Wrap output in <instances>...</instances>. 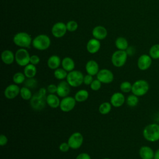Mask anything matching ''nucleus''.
<instances>
[{
  "instance_id": "obj_1",
  "label": "nucleus",
  "mask_w": 159,
  "mask_h": 159,
  "mask_svg": "<svg viewBox=\"0 0 159 159\" xmlns=\"http://www.w3.org/2000/svg\"><path fill=\"white\" fill-rule=\"evenodd\" d=\"M47 88L42 87L32 95V97L30 99V105L34 110L41 111L45 107L47 104Z\"/></svg>"
},
{
  "instance_id": "obj_2",
  "label": "nucleus",
  "mask_w": 159,
  "mask_h": 159,
  "mask_svg": "<svg viewBox=\"0 0 159 159\" xmlns=\"http://www.w3.org/2000/svg\"><path fill=\"white\" fill-rule=\"evenodd\" d=\"M142 135L143 138L150 142L159 140V124L152 123L147 125L143 129Z\"/></svg>"
},
{
  "instance_id": "obj_3",
  "label": "nucleus",
  "mask_w": 159,
  "mask_h": 159,
  "mask_svg": "<svg viewBox=\"0 0 159 159\" xmlns=\"http://www.w3.org/2000/svg\"><path fill=\"white\" fill-rule=\"evenodd\" d=\"M84 75L81 71L73 70L68 73L66 81L71 87L77 88L83 83Z\"/></svg>"
},
{
  "instance_id": "obj_4",
  "label": "nucleus",
  "mask_w": 159,
  "mask_h": 159,
  "mask_svg": "<svg viewBox=\"0 0 159 159\" xmlns=\"http://www.w3.org/2000/svg\"><path fill=\"white\" fill-rule=\"evenodd\" d=\"M149 84L145 80H138L132 84V93L138 97L145 95L149 90Z\"/></svg>"
},
{
  "instance_id": "obj_5",
  "label": "nucleus",
  "mask_w": 159,
  "mask_h": 159,
  "mask_svg": "<svg viewBox=\"0 0 159 159\" xmlns=\"http://www.w3.org/2000/svg\"><path fill=\"white\" fill-rule=\"evenodd\" d=\"M13 42L17 46L25 48L30 47L31 43H32V39L29 34L20 32L14 36Z\"/></svg>"
},
{
  "instance_id": "obj_6",
  "label": "nucleus",
  "mask_w": 159,
  "mask_h": 159,
  "mask_svg": "<svg viewBox=\"0 0 159 159\" xmlns=\"http://www.w3.org/2000/svg\"><path fill=\"white\" fill-rule=\"evenodd\" d=\"M33 47L39 50H45L49 48L51 41L50 37L45 34H40L32 40Z\"/></svg>"
},
{
  "instance_id": "obj_7",
  "label": "nucleus",
  "mask_w": 159,
  "mask_h": 159,
  "mask_svg": "<svg viewBox=\"0 0 159 159\" xmlns=\"http://www.w3.org/2000/svg\"><path fill=\"white\" fill-rule=\"evenodd\" d=\"M127 57L128 54L125 50H116L111 56V62L116 67H122L125 64Z\"/></svg>"
},
{
  "instance_id": "obj_8",
  "label": "nucleus",
  "mask_w": 159,
  "mask_h": 159,
  "mask_svg": "<svg viewBox=\"0 0 159 159\" xmlns=\"http://www.w3.org/2000/svg\"><path fill=\"white\" fill-rule=\"evenodd\" d=\"M30 58L29 53L24 48L18 49L15 53V61L20 66H25L30 63Z\"/></svg>"
},
{
  "instance_id": "obj_9",
  "label": "nucleus",
  "mask_w": 159,
  "mask_h": 159,
  "mask_svg": "<svg viewBox=\"0 0 159 159\" xmlns=\"http://www.w3.org/2000/svg\"><path fill=\"white\" fill-rule=\"evenodd\" d=\"M83 140L84 138L83 135L79 132H75L69 137L67 142L68 143L70 148L76 150L81 147Z\"/></svg>"
},
{
  "instance_id": "obj_10",
  "label": "nucleus",
  "mask_w": 159,
  "mask_h": 159,
  "mask_svg": "<svg viewBox=\"0 0 159 159\" xmlns=\"http://www.w3.org/2000/svg\"><path fill=\"white\" fill-rule=\"evenodd\" d=\"M76 103V101L74 97L68 96L61 99L59 107L61 111L64 112H68L75 108Z\"/></svg>"
},
{
  "instance_id": "obj_11",
  "label": "nucleus",
  "mask_w": 159,
  "mask_h": 159,
  "mask_svg": "<svg viewBox=\"0 0 159 159\" xmlns=\"http://www.w3.org/2000/svg\"><path fill=\"white\" fill-rule=\"evenodd\" d=\"M96 78L103 84H109L114 81V76L111 70L103 68L99 70L96 75Z\"/></svg>"
},
{
  "instance_id": "obj_12",
  "label": "nucleus",
  "mask_w": 159,
  "mask_h": 159,
  "mask_svg": "<svg viewBox=\"0 0 159 159\" xmlns=\"http://www.w3.org/2000/svg\"><path fill=\"white\" fill-rule=\"evenodd\" d=\"M20 88L15 83L10 84L6 86L4 91V95L8 99H13L20 94Z\"/></svg>"
},
{
  "instance_id": "obj_13",
  "label": "nucleus",
  "mask_w": 159,
  "mask_h": 159,
  "mask_svg": "<svg viewBox=\"0 0 159 159\" xmlns=\"http://www.w3.org/2000/svg\"><path fill=\"white\" fill-rule=\"evenodd\" d=\"M67 31L66 25L62 22L55 23L52 28V34L56 38H61L63 37Z\"/></svg>"
},
{
  "instance_id": "obj_14",
  "label": "nucleus",
  "mask_w": 159,
  "mask_h": 159,
  "mask_svg": "<svg viewBox=\"0 0 159 159\" xmlns=\"http://www.w3.org/2000/svg\"><path fill=\"white\" fill-rule=\"evenodd\" d=\"M152 58L149 55L143 54L139 57L137 60V66L139 70L145 71L148 70L152 63Z\"/></svg>"
},
{
  "instance_id": "obj_15",
  "label": "nucleus",
  "mask_w": 159,
  "mask_h": 159,
  "mask_svg": "<svg viewBox=\"0 0 159 159\" xmlns=\"http://www.w3.org/2000/svg\"><path fill=\"white\" fill-rule=\"evenodd\" d=\"M125 98L123 93L116 92L112 94L110 98V102L113 107H121L125 102Z\"/></svg>"
},
{
  "instance_id": "obj_16",
  "label": "nucleus",
  "mask_w": 159,
  "mask_h": 159,
  "mask_svg": "<svg viewBox=\"0 0 159 159\" xmlns=\"http://www.w3.org/2000/svg\"><path fill=\"white\" fill-rule=\"evenodd\" d=\"M70 85L66 81H61L57 84V94L61 98L68 96L70 93Z\"/></svg>"
},
{
  "instance_id": "obj_17",
  "label": "nucleus",
  "mask_w": 159,
  "mask_h": 159,
  "mask_svg": "<svg viewBox=\"0 0 159 159\" xmlns=\"http://www.w3.org/2000/svg\"><path fill=\"white\" fill-rule=\"evenodd\" d=\"M139 154L141 159H154L155 152L150 147L143 145L140 148Z\"/></svg>"
},
{
  "instance_id": "obj_18",
  "label": "nucleus",
  "mask_w": 159,
  "mask_h": 159,
  "mask_svg": "<svg viewBox=\"0 0 159 159\" xmlns=\"http://www.w3.org/2000/svg\"><path fill=\"white\" fill-rule=\"evenodd\" d=\"M85 70L87 74L92 76L96 75L99 71V66L98 63L93 60H90L87 61L85 65Z\"/></svg>"
},
{
  "instance_id": "obj_19",
  "label": "nucleus",
  "mask_w": 159,
  "mask_h": 159,
  "mask_svg": "<svg viewBox=\"0 0 159 159\" xmlns=\"http://www.w3.org/2000/svg\"><path fill=\"white\" fill-rule=\"evenodd\" d=\"M101 48V43L99 40L93 38L90 39L86 45L87 51L91 54L97 53Z\"/></svg>"
},
{
  "instance_id": "obj_20",
  "label": "nucleus",
  "mask_w": 159,
  "mask_h": 159,
  "mask_svg": "<svg viewBox=\"0 0 159 159\" xmlns=\"http://www.w3.org/2000/svg\"><path fill=\"white\" fill-rule=\"evenodd\" d=\"M92 35L94 38L99 40H103L106 37L107 35V31L104 27L101 25H98L93 29Z\"/></svg>"
},
{
  "instance_id": "obj_21",
  "label": "nucleus",
  "mask_w": 159,
  "mask_h": 159,
  "mask_svg": "<svg viewBox=\"0 0 159 159\" xmlns=\"http://www.w3.org/2000/svg\"><path fill=\"white\" fill-rule=\"evenodd\" d=\"M60 101L59 96L55 94H48L46 97L47 104L53 109L58 108L60 106Z\"/></svg>"
},
{
  "instance_id": "obj_22",
  "label": "nucleus",
  "mask_w": 159,
  "mask_h": 159,
  "mask_svg": "<svg viewBox=\"0 0 159 159\" xmlns=\"http://www.w3.org/2000/svg\"><path fill=\"white\" fill-rule=\"evenodd\" d=\"M1 60L6 65H11L15 60V55L9 50H5L1 53Z\"/></svg>"
},
{
  "instance_id": "obj_23",
  "label": "nucleus",
  "mask_w": 159,
  "mask_h": 159,
  "mask_svg": "<svg viewBox=\"0 0 159 159\" xmlns=\"http://www.w3.org/2000/svg\"><path fill=\"white\" fill-rule=\"evenodd\" d=\"M61 64V60L60 58L56 55L50 56L47 60V66L51 70H56L59 68Z\"/></svg>"
},
{
  "instance_id": "obj_24",
  "label": "nucleus",
  "mask_w": 159,
  "mask_h": 159,
  "mask_svg": "<svg viewBox=\"0 0 159 159\" xmlns=\"http://www.w3.org/2000/svg\"><path fill=\"white\" fill-rule=\"evenodd\" d=\"M61 66L62 68L65 70L67 72L71 71L74 70L75 67V63L74 60L68 57H65L61 60Z\"/></svg>"
},
{
  "instance_id": "obj_25",
  "label": "nucleus",
  "mask_w": 159,
  "mask_h": 159,
  "mask_svg": "<svg viewBox=\"0 0 159 159\" xmlns=\"http://www.w3.org/2000/svg\"><path fill=\"white\" fill-rule=\"evenodd\" d=\"M37 68L35 65H32L31 63H29L26 66H24V73L27 78H34L37 74Z\"/></svg>"
},
{
  "instance_id": "obj_26",
  "label": "nucleus",
  "mask_w": 159,
  "mask_h": 159,
  "mask_svg": "<svg viewBox=\"0 0 159 159\" xmlns=\"http://www.w3.org/2000/svg\"><path fill=\"white\" fill-rule=\"evenodd\" d=\"M75 100L78 102H83L89 98V92L86 89H81L78 90L74 96Z\"/></svg>"
},
{
  "instance_id": "obj_27",
  "label": "nucleus",
  "mask_w": 159,
  "mask_h": 159,
  "mask_svg": "<svg viewBox=\"0 0 159 159\" xmlns=\"http://www.w3.org/2000/svg\"><path fill=\"white\" fill-rule=\"evenodd\" d=\"M115 45L117 48L120 50H125L129 47H128L129 44L127 39L122 37H120L116 39L115 41Z\"/></svg>"
},
{
  "instance_id": "obj_28",
  "label": "nucleus",
  "mask_w": 159,
  "mask_h": 159,
  "mask_svg": "<svg viewBox=\"0 0 159 159\" xmlns=\"http://www.w3.org/2000/svg\"><path fill=\"white\" fill-rule=\"evenodd\" d=\"M112 106L110 102H103L99 105L98 111L101 114L106 115L111 112Z\"/></svg>"
},
{
  "instance_id": "obj_29",
  "label": "nucleus",
  "mask_w": 159,
  "mask_h": 159,
  "mask_svg": "<svg viewBox=\"0 0 159 159\" xmlns=\"http://www.w3.org/2000/svg\"><path fill=\"white\" fill-rule=\"evenodd\" d=\"M125 102L128 106H129L130 107H135L136 106H137V104H139V99L137 96H136L134 94H132L129 95L127 97V98L125 99Z\"/></svg>"
},
{
  "instance_id": "obj_30",
  "label": "nucleus",
  "mask_w": 159,
  "mask_h": 159,
  "mask_svg": "<svg viewBox=\"0 0 159 159\" xmlns=\"http://www.w3.org/2000/svg\"><path fill=\"white\" fill-rule=\"evenodd\" d=\"M20 96L21 98L24 100H25V101L30 100L32 97V94L30 89L25 86L20 88Z\"/></svg>"
},
{
  "instance_id": "obj_31",
  "label": "nucleus",
  "mask_w": 159,
  "mask_h": 159,
  "mask_svg": "<svg viewBox=\"0 0 159 159\" xmlns=\"http://www.w3.org/2000/svg\"><path fill=\"white\" fill-rule=\"evenodd\" d=\"M68 72L63 68H58L54 70L53 75L55 78L58 80H64L66 78Z\"/></svg>"
},
{
  "instance_id": "obj_32",
  "label": "nucleus",
  "mask_w": 159,
  "mask_h": 159,
  "mask_svg": "<svg viewBox=\"0 0 159 159\" xmlns=\"http://www.w3.org/2000/svg\"><path fill=\"white\" fill-rule=\"evenodd\" d=\"M26 80V76L24 73L16 72L12 76V81L16 84H20L24 83Z\"/></svg>"
},
{
  "instance_id": "obj_33",
  "label": "nucleus",
  "mask_w": 159,
  "mask_h": 159,
  "mask_svg": "<svg viewBox=\"0 0 159 159\" xmlns=\"http://www.w3.org/2000/svg\"><path fill=\"white\" fill-rule=\"evenodd\" d=\"M132 84L130 82L128 81H124L120 84L119 88L122 93H128L132 91Z\"/></svg>"
},
{
  "instance_id": "obj_34",
  "label": "nucleus",
  "mask_w": 159,
  "mask_h": 159,
  "mask_svg": "<svg viewBox=\"0 0 159 159\" xmlns=\"http://www.w3.org/2000/svg\"><path fill=\"white\" fill-rule=\"evenodd\" d=\"M149 55L152 59H159V44H155L151 47Z\"/></svg>"
},
{
  "instance_id": "obj_35",
  "label": "nucleus",
  "mask_w": 159,
  "mask_h": 159,
  "mask_svg": "<svg viewBox=\"0 0 159 159\" xmlns=\"http://www.w3.org/2000/svg\"><path fill=\"white\" fill-rule=\"evenodd\" d=\"M24 83L25 86H26L30 89H34V88H36L37 86V81L34 78H27Z\"/></svg>"
},
{
  "instance_id": "obj_36",
  "label": "nucleus",
  "mask_w": 159,
  "mask_h": 159,
  "mask_svg": "<svg viewBox=\"0 0 159 159\" xmlns=\"http://www.w3.org/2000/svg\"><path fill=\"white\" fill-rule=\"evenodd\" d=\"M66 25L67 30L70 31V32H74V31L76 30V29H78V27L77 22L75 20L68 21L66 23Z\"/></svg>"
},
{
  "instance_id": "obj_37",
  "label": "nucleus",
  "mask_w": 159,
  "mask_h": 159,
  "mask_svg": "<svg viewBox=\"0 0 159 159\" xmlns=\"http://www.w3.org/2000/svg\"><path fill=\"white\" fill-rule=\"evenodd\" d=\"M101 85H102V83L96 78V80H94L93 81V82L89 85V86H90V88L91 89V90L97 91L101 89Z\"/></svg>"
},
{
  "instance_id": "obj_38",
  "label": "nucleus",
  "mask_w": 159,
  "mask_h": 159,
  "mask_svg": "<svg viewBox=\"0 0 159 159\" xmlns=\"http://www.w3.org/2000/svg\"><path fill=\"white\" fill-rule=\"evenodd\" d=\"M58 148H59L60 151L61 152H63V153L67 152L70 148V145H69L68 142H62V143H61L60 144Z\"/></svg>"
},
{
  "instance_id": "obj_39",
  "label": "nucleus",
  "mask_w": 159,
  "mask_h": 159,
  "mask_svg": "<svg viewBox=\"0 0 159 159\" xmlns=\"http://www.w3.org/2000/svg\"><path fill=\"white\" fill-rule=\"evenodd\" d=\"M94 80L93 79V76L90 75L89 74H87L86 75L84 76V78H83V83L85 85H90L91 84V83L93 82V81Z\"/></svg>"
},
{
  "instance_id": "obj_40",
  "label": "nucleus",
  "mask_w": 159,
  "mask_h": 159,
  "mask_svg": "<svg viewBox=\"0 0 159 159\" xmlns=\"http://www.w3.org/2000/svg\"><path fill=\"white\" fill-rule=\"evenodd\" d=\"M47 90L49 94H55L57 91V85L55 84H50L47 86Z\"/></svg>"
},
{
  "instance_id": "obj_41",
  "label": "nucleus",
  "mask_w": 159,
  "mask_h": 159,
  "mask_svg": "<svg viewBox=\"0 0 159 159\" xmlns=\"http://www.w3.org/2000/svg\"><path fill=\"white\" fill-rule=\"evenodd\" d=\"M40 57L38 55H32L30 56V63H31L32 65H38L40 63Z\"/></svg>"
},
{
  "instance_id": "obj_42",
  "label": "nucleus",
  "mask_w": 159,
  "mask_h": 159,
  "mask_svg": "<svg viewBox=\"0 0 159 159\" xmlns=\"http://www.w3.org/2000/svg\"><path fill=\"white\" fill-rule=\"evenodd\" d=\"M75 159H91V156L88 153L83 152L78 154Z\"/></svg>"
},
{
  "instance_id": "obj_43",
  "label": "nucleus",
  "mask_w": 159,
  "mask_h": 159,
  "mask_svg": "<svg viewBox=\"0 0 159 159\" xmlns=\"http://www.w3.org/2000/svg\"><path fill=\"white\" fill-rule=\"evenodd\" d=\"M8 142V139L6 137V135L4 134L0 135V145L1 146H4L6 145Z\"/></svg>"
},
{
  "instance_id": "obj_44",
  "label": "nucleus",
  "mask_w": 159,
  "mask_h": 159,
  "mask_svg": "<svg viewBox=\"0 0 159 159\" xmlns=\"http://www.w3.org/2000/svg\"><path fill=\"white\" fill-rule=\"evenodd\" d=\"M126 52H127L128 55H132L135 53V49L133 47H130L127 48Z\"/></svg>"
},
{
  "instance_id": "obj_45",
  "label": "nucleus",
  "mask_w": 159,
  "mask_h": 159,
  "mask_svg": "<svg viewBox=\"0 0 159 159\" xmlns=\"http://www.w3.org/2000/svg\"><path fill=\"white\" fill-rule=\"evenodd\" d=\"M154 159H159V148L155 152Z\"/></svg>"
},
{
  "instance_id": "obj_46",
  "label": "nucleus",
  "mask_w": 159,
  "mask_h": 159,
  "mask_svg": "<svg viewBox=\"0 0 159 159\" xmlns=\"http://www.w3.org/2000/svg\"><path fill=\"white\" fill-rule=\"evenodd\" d=\"M102 159H111V158H104Z\"/></svg>"
},
{
  "instance_id": "obj_47",
  "label": "nucleus",
  "mask_w": 159,
  "mask_h": 159,
  "mask_svg": "<svg viewBox=\"0 0 159 159\" xmlns=\"http://www.w3.org/2000/svg\"><path fill=\"white\" fill-rule=\"evenodd\" d=\"M158 124H159V122H158Z\"/></svg>"
}]
</instances>
